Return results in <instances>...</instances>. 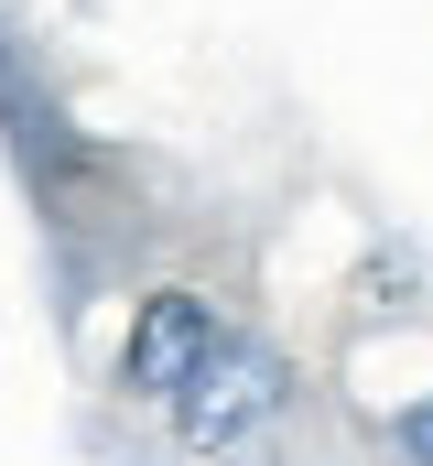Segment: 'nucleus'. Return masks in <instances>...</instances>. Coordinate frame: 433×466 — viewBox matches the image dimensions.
Listing matches in <instances>:
<instances>
[{
	"label": "nucleus",
	"instance_id": "f257e3e1",
	"mask_svg": "<svg viewBox=\"0 0 433 466\" xmlns=\"http://www.w3.org/2000/svg\"><path fill=\"white\" fill-rule=\"evenodd\" d=\"M271 401H282V369L260 348H206V369H196L163 412H174L185 445H238L249 423H271Z\"/></svg>",
	"mask_w": 433,
	"mask_h": 466
},
{
	"label": "nucleus",
	"instance_id": "f03ea898",
	"mask_svg": "<svg viewBox=\"0 0 433 466\" xmlns=\"http://www.w3.org/2000/svg\"><path fill=\"white\" fill-rule=\"evenodd\" d=\"M216 348V315L196 304V293H152L141 315H130V348H119V390L130 401H174L196 369H206Z\"/></svg>",
	"mask_w": 433,
	"mask_h": 466
},
{
	"label": "nucleus",
	"instance_id": "7ed1b4c3",
	"mask_svg": "<svg viewBox=\"0 0 433 466\" xmlns=\"http://www.w3.org/2000/svg\"><path fill=\"white\" fill-rule=\"evenodd\" d=\"M401 456H412V466H433V390L401 412Z\"/></svg>",
	"mask_w": 433,
	"mask_h": 466
}]
</instances>
